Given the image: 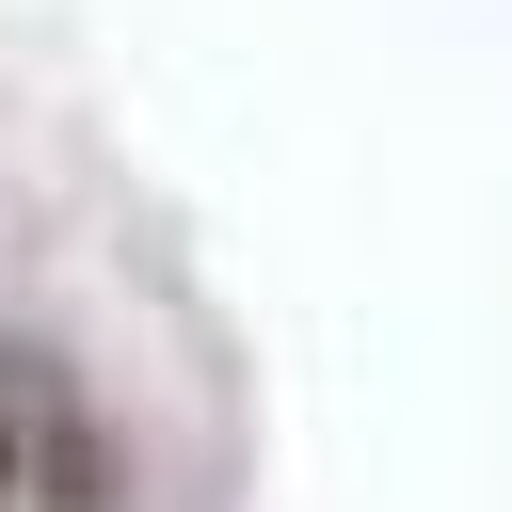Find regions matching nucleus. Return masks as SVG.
Wrapping results in <instances>:
<instances>
[{
    "label": "nucleus",
    "instance_id": "f257e3e1",
    "mask_svg": "<svg viewBox=\"0 0 512 512\" xmlns=\"http://www.w3.org/2000/svg\"><path fill=\"white\" fill-rule=\"evenodd\" d=\"M0 480H16V448H0Z\"/></svg>",
    "mask_w": 512,
    "mask_h": 512
}]
</instances>
